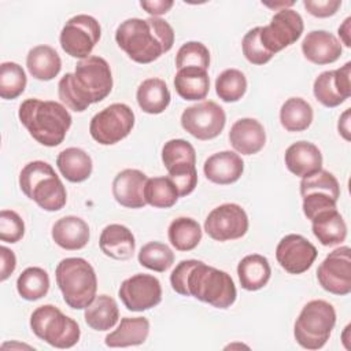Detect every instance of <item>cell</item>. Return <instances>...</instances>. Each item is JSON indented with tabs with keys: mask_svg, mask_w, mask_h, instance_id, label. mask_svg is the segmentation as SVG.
Here are the masks:
<instances>
[{
	"mask_svg": "<svg viewBox=\"0 0 351 351\" xmlns=\"http://www.w3.org/2000/svg\"><path fill=\"white\" fill-rule=\"evenodd\" d=\"M303 29L304 25L299 12L292 8H281L271 16L269 25L261 26L259 40L267 52L276 55L296 43Z\"/></svg>",
	"mask_w": 351,
	"mask_h": 351,
	"instance_id": "obj_11",
	"label": "cell"
},
{
	"mask_svg": "<svg viewBox=\"0 0 351 351\" xmlns=\"http://www.w3.org/2000/svg\"><path fill=\"white\" fill-rule=\"evenodd\" d=\"M351 63L336 70L322 71L314 81L313 92L315 99L325 107L333 108L344 103L351 96Z\"/></svg>",
	"mask_w": 351,
	"mask_h": 351,
	"instance_id": "obj_17",
	"label": "cell"
},
{
	"mask_svg": "<svg viewBox=\"0 0 351 351\" xmlns=\"http://www.w3.org/2000/svg\"><path fill=\"white\" fill-rule=\"evenodd\" d=\"M311 229L315 239L325 247L337 245L347 237V225L337 208L315 215L311 219Z\"/></svg>",
	"mask_w": 351,
	"mask_h": 351,
	"instance_id": "obj_26",
	"label": "cell"
},
{
	"mask_svg": "<svg viewBox=\"0 0 351 351\" xmlns=\"http://www.w3.org/2000/svg\"><path fill=\"white\" fill-rule=\"evenodd\" d=\"M237 276L241 288L245 291H258L263 288L271 276L267 258L261 254L244 256L237 265Z\"/></svg>",
	"mask_w": 351,
	"mask_h": 351,
	"instance_id": "obj_28",
	"label": "cell"
},
{
	"mask_svg": "<svg viewBox=\"0 0 351 351\" xmlns=\"http://www.w3.org/2000/svg\"><path fill=\"white\" fill-rule=\"evenodd\" d=\"M100 36L101 27L97 19L86 14H78L64 23L59 36V43L67 55L85 59L90 56Z\"/></svg>",
	"mask_w": 351,
	"mask_h": 351,
	"instance_id": "obj_10",
	"label": "cell"
},
{
	"mask_svg": "<svg viewBox=\"0 0 351 351\" xmlns=\"http://www.w3.org/2000/svg\"><path fill=\"white\" fill-rule=\"evenodd\" d=\"M259 33H261V26H256L251 30H248L241 41V49H243V55L245 56V59L252 63V64H265L267 63L274 55L267 52L265 49V47L262 45L261 40H259Z\"/></svg>",
	"mask_w": 351,
	"mask_h": 351,
	"instance_id": "obj_44",
	"label": "cell"
},
{
	"mask_svg": "<svg viewBox=\"0 0 351 351\" xmlns=\"http://www.w3.org/2000/svg\"><path fill=\"white\" fill-rule=\"evenodd\" d=\"M112 89L110 64L100 56L81 59L74 73H66L58 84V96L66 107L75 112L106 99Z\"/></svg>",
	"mask_w": 351,
	"mask_h": 351,
	"instance_id": "obj_2",
	"label": "cell"
},
{
	"mask_svg": "<svg viewBox=\"0 0 351 351\" xmlns=\"http://www.w3.org/2000/svg\"><path fill=\"white\" fill-rule=\"evenodd\" d=\"M311 192H321L326 193L336 200H339L340 196V185L336 177L328 171V170H318L317 173L302 178L300 181V195H307Z\"/></svg>",
	"mask_w": 351,
	"mask_h": 351,
	"instance_id": "obj_41",
	"label": "cell"
},
{
	"mask_svg": "<svg viewBox=\"0 0 351 351\" xmlns=\"http://www.w3.org/2000/svg\"><path fill=\"white\" fill-rule=\"evenodd\" d=\"M49 289L48 273L37 266L25 269L16 280V291L25 300L34 302L44 298Z\"/></svg>",
	"mask_w": 351,
	"mask_h": 351,
	"instance_id": "obj_35",
	"label": "cell"
},
{
	"mask_svg": "<svg viewBox=\"0 0 351 351\" xmlns=\"http://www.w3.org/2000/svg\"><path fill=\"white\" fill-rule=\"evenodd\" d=\"M144 197L147 204L155 208H170L177 203L180 195L169 177H154L147 180Z\"/></svg>",
	"mask_w": 351,
	"mask_h": 351,
	"instance_id": "obj_36",
	"label": "cell"
},
{
	"mask_svg": "<svg viewBox=\"0 0 351 351\" xmlns=\"http://www.w3.org/2000/svg\"><path fill=\"white\" fill-rule=\"evenodd\" d=\"M302 197H303V206H302L303 213L310 221L322 211L336 208V203H337L335 197L321 192H311V193L303 195Z\"/></svg>",
	"mask_w": 351,
	"mask_h": 351,
	"instance_id": "obj_46",
	"label": "cell"
},
{
	"mask_svg": "<svg viewBox=\"0 0 351 351\" xmlns=\"http://www.w3.org/2000/svg\"><path fill=\"white\" fill-rule=\"evenodd\" d=\"M56 284L66 304L74 310L86 308L96 298L97 277L84 258H64L55 269Z\"/></svg>",
	"mask_w": 351,
	"mask_h": 351,
	"instance_id": "obj_6",
	"label": "cell"
},
{
	"mask_svg": "<svg viewBox=\"0 0 351 351\" xmlns=\"http://www.w3.org/2000/svg\"><path fill=\"white\" fill-rule=\"evenodd\" d=\"M317 280L329 293L344 296L351 292L350 247L343 245L332 251L318 266Z\"/></svg>",
	"mask_w": 351,
	"mask_h": 351,
	"instance_id": "obj_14",
	"label": "cell"
},
{
	"mask_svg": "<svg viewBox=\"0 0 351 351\" xmlns=\"http://www.w3.org/2000/svg\"><path fill=\"white\" fill-rule=\"evenodd\" d=\"M115 41L133 62L147 64L171 49L174 30L158 16L129 18L117 27Z\"/></svg>",
	"mask_w": 351,
	"mask_h": 351,
	"instance_id": "obj_3",
	"label": "cell"
},
{
	"mask_svg": "<svg viewBox=\"0 0 351 351\" xmlns=\"http://www.w3.org/2000/svg\"><path fill=\"white\" fill-rule=\"evenodd\" d=\"M247 90V78L237 69L223 70L215 80V92L225 103L239 101Z\"/></svg>",
	"mask_w": 351,
	"mask_h": 351,
	"instance_id": "obj_37",
	"label": "cell"
},
{
	"mask_svg": "<svg viewBox=\"0 0 351 351\" xmlns=\"http://www.w3.org/2000/svg\"><path fill=\"white\" fill-rule=\"evenodd\" d=\"M19 188L45 211H58L67 202L66 188L53 167L44 160L25 165L19 173Z\"/></svg>",
	"mask_w": 351,
	"mask_h": 351,
	"instance_id": "obj_5",
	"label": "cell"
},
{
	"mask_svg": "<svg viewBox=\"0 0 351 351\" xmlns=\"http://www.w3.org/2000/svg\"><path fill=\"white\" fill-rule=\"evenodd\" d=\"M174 88L184 100H202L210 90V78L207 70L199 67L180 69L174 77Z\"/></svg>",
	"mask_w": 351,
	"mask_h": 351,
	"instance_id": "obj_29",
	"label": "cell"
},
{
	"mask_svg": "<svg viewBox=\"0 0 351 351\" xmlns=\"http://www.w3.org/2000/svg\"><path fill=\"white\" fill-rule=\"evenodd\" d=\"M318 255L317 248L302 234L284 236L276 248V259L289 274L307 271Z\"/></svg>",
	"mask_w": 351,
	"mask_h": 351,
	"instance_id": "obj_16",
	"label": "cell"
},
{
	"mask_svg": "<svg viewBox=\"0 0 351 351\" xmlns=\"http://www.w3.org/2000/svg\"><path fill=\"white\" fill-rule=\"evenodd\" d=\"M171 0H143L140 1V7L145 10L151 16H158L166 14L173 7Z\"/></svg>",
	"mask_w": 351,
	"mask_h": 351,
	"instance_id": "obj_49",
	"label": "cell"
},
{
	"mask_svg": "<svg viewBox=\"0 0 351 351\" xmlns=\"http://www.w3.org/2000/svg\"><path fill=\"white\" fill-rule=\"evenodd\" d=\"M0 255H1V267H0V280L5 281L15 270L16 267V258L14 251H11L7 247H0Z\"/></svg>",
	"mask_w": 351,
	"mask_h": 351,
	"instance_id": "obj_48",
	"label": "cell"
},
{
	"mask_svg": "<svg viewBox=\"0 0 351 351\" xmlns=\"http://www.w3.org/2000/svg\"><path fill=\"white\" fill-rule=\"evenodd\" d=\"M210 66V51L200 41H188L180 47L176 55V67H199L207 70Z\"/></svg>",
	"mask_w": 351,
	"mask_h": 351,
	"instance_id": "obj_40",
	"label": "cell"
},
{
	"mask_svg": "<svg viewBox=\"0 0 351 351\" xmlns=\"http://www.w3.org/2000/svg\"><path fill=\"white\" fill-rule=\"evenodd\" d=\"M335 324V307L322 299L311 300L303 306L295 321V340L306 350H319L329 340Z\"/></svg>",
	"mask_w": 351,
	"mask_h": 351,
	"instance_id": "obj_7",
	"label": "cell"
},
{
	"mask_svg": "<svg viewBox=\"0 0 351 351\" xmlns=\"http://www.w3.org/2000/svg\"><path fill=\"white\" fill-rule=\"evenodd\" d=\"M148 333L149 321L145 317H125L118 328L106 336L104 343L111 348L140 346L147 340Z\"/></svg>",
	"mask_w": 351,
	"mask_h": 351,
	"instance_id": "obj_25",
	"label": "cell"
},
{
	"mask_svg": "<svg viewBox=\"0 0 351 351\" xmlns=\"http://www.w3.org/2000/svg\"><path fill=\"white\" fill-rule=\"evenodd\" d=\"M52 239L60 248L75 251L84 248L88 244L90 239V230L82 218L75 215H66L53 223Z\"/></svg>",
	"mask_w": 351,
	"mask_h": 351,
	"instance_id": "obj_23",
	"label": "cell"
},
{
	"mask_svg": "<svg viewBox=\"0 0 351 351\" xmlns=\"http://www.w3.org/2000/svg\"><path fill=\"white\" fill-rule=\"evenodd\" d=\"M350 22H351V18H346V21L343 22V25L339 27V36L341 38V41L344 43L346 47H351V41H350Z\"/></svg>",
	"mask_w": 351,
	"mask_h": 351,
	"instance_id": "obj_51",
	"label": "cell"
},
{
	"mask_svg": "<svg viewBox=\"0 0 351 351\" xmlns=\"http://www.w3.org/2000/svg\"><path fill=\"white\" fill-rule=\"evenodd\" d=\"M162 162L166 169L178 163L196 165V152L193 145L182 138H171L162 148Z\"/></svg>",
	"mask_w": 351,
	"mask_h": 351,
	"instance_id": "obj_42",
	"label": "cell"
},
{
	"mask_svg": "<svg viewBox=\"0 0 351 351\" xmlns=\"http://www.w3.org/2000/svg\"><path fill=\"white\" fill-rule=\"evenodd\" d=\"M138 107L147 114H160L170 104V92L160 78L144 80L136 92Z\"/></svg>",
	"mask_w": 351,
	"mask_h": 351,
	"instance_id": "obj_31",
	"label": "cell"
},
{
	"mask_svg": "<svg viewBox=\"0 0 351 351\" xmlns=\"http://www.w3.org/2000/svg\"><path fill=\"white\" fill-rule=\"evenodd\" d=\"M304 58L315 64H329L336 62L341 52L340 41L326 30H313L302 41Z\"/></svg>",
	"mask_w": 351,
	"mask_h": 351,
	"instance_id": "obj_20",
	"label": "cell"
},
{
	"mask_svg": "<svg viewBox=\"0 0 351 351\" xmlns=\"http://www.w3.org/2000/svg\"><path fill=\"white\" fill-rule=\"evenodd\" d=\"M137 259L141 266L162 273L174 263V252L160 241H149L141 247Z\"/></svg>",
	"mask_w": 351,
	"mask_h": 351,
	"instance_id": "obj_38",
	"label": "cell"
},
{
	"mask_svg": "<svg viewBox=\"0 0 351 351\" xmlns=\"http://www.w3.org/2000/svg\"><path fill=\"white\" fill-rule=\"evenodd\" d=\"M56 166L60 174L70 182H82L92 174V158L81 148L70 147L59 152Z\"/></svg>",
	"mask_w": 351,
	"mask_h": 351,
	"instance_id": "obj_30",
	"label": "cell"
},
{
	"mask_svg": "<svg viewBox=\"0 0 351 351\" xmlns=\"http://www.w3.org/2000/svg\"><path fill=\"white\" fill-rule=\"evenodd\" d=\"M203 171L208 181L218 185H229L241 177L244 162L241 156L233 151H219L206 159Z\"/></svg>",
	"mask_w": 351,
	"mask_h": 351,
	"instance_id": "obj_19",
	"label": "cell"
},
{
	"mask_svg": "<svg viewBox=\"0 0 351 351\" xmlns=\"http://www.w3.org/2000/svg\"><path fill=\"white\" fill-rule=\"evenodd\" d=\"M25 234V223L21 215L12 210L0 211V239L5 243H18Z\"/></svg>",
	"mask_w": 351,
	"mask_h": 351,
	"instance_id": "obj_45",
	"label": "cell"
},
{
	"mask_svg": "<svg viewBox=\"0 0 351 351\" xmlns=\"http://www.w3.org/2000/svg\"><path fill=\"white\" fill-rule=\"evenodd\" d=\"M133 126V110L125 103H114L92 117L89 133L99 144L112 145L128 137Z\"/></svg>",
	"mask_w": 351,
	"mask_h": 351,
	"instance_id": "obj_9",
	"label": "cell"
},
{
	"mask_svg": "<svg viewBox=\"0 0 351 351\" xmlns=\"http://www.w3.org/2000/svg\"><path fill=\"white\" fill-rule=\"evenodd\" d=\"M33 333L55 348H71L81 336L77 321L64 315L53 304L37 307L30 315Z\"/></svg>",
	"mask_w": 351,
	"mask_h": 351,
	"instance_id": "obj_8",
	"label": "cell"
},
{
	"mask_svg": "<svg viewBox=\"0 0 351 351\" xmlns=\"http://www.w3.org/2000/svg\"><path fill=\"white\" fill-rule=\"evenodd\" d=\"M313 107L302 97H289L280 108V122L288 132H303L313 122Z\"/></svg>",
	"mask_w": 351,
	"mask_h": 351,
	"instance_id": "obj_34",
	"label": "cell"
},
{
	"mask_svg": "<svg viewBox=\"0 0 351 351\" xmlns=\"http://www.w3.org/2000/svg\"><path fill=\"white\" fill-rule=\"evenodd\" d=\"M148 177L137 169H125L119 171L112 181V196L123 207L143 208L147 202L144 188Z\"/></svg>",
	"mask_w": 351,
	"mask_h": 351,
	"instance_id": "obj_18",
	"label": "cell"
},
{
	"mask_svg": "<svg viewBox=\"0 0 351 351\" xmlns=\"http://www.w3.org/2000/svg\"><path fill=\"white\" fill-rule=\"evenodd\" d=\"M303 5L313 16L328 18L337 12L341 0H303Z\"/></svg>",
	"mask_w": 351,
	"mask_h": 351,
	"instance_id": "obj_47",
	"label": "cell"
},
{
	"mask_svg": "<svg viewBox=\"0 0 351 351\" xmlns=\"http://www.w3.org/2000/svg\"><path fill=\"white\" fill-rule=\"evenodd\" d=\"M118 296L129 311H145L162 300V287L152 274L137 273L122 281Z\"/></svg>",
	"mask_w": 351,
	"mask_h": 351,
	"instance_id": "obj_15",
	"label": "cell"
},
{
	"mask_svg": "<svg viewBox=\"0 0 351 351\" xmlns=\"http://www.w3.org/2000/svg\"><path fill=\"white\" fill-rule=\"evenodd\" d=\"M287 169L298 177H308L322 169V154L310 141H296L291 144L284 155Z\"/></svg>",
	"mask_w": 351,
	"mask_h": 351,
	"instance_id": "obj_22",
	"label": "cell"
},
{
	"mask_svg": "<svg viewBox=\"0 0 351 351\" xmlns=\"http://www.w3.org/2000/svg\"><path fill=\"white\" fill-rule=\"evenodd\" d=\"M229 143L241 155L258 154L266 143L263 125L254 118L237 119L230 128Z\"/></svg>",
	"mask_w": 351,
	"mask_h": 351,
	"instance_id": "obj_21",
	"label": "cell"
},
{
	"mask_svg": "<svg viewBox=\"0 0 351 351\" xmlns=\"http://www.w3.org/2000/svg\"><path fill=\"white\" fill-rule=\"evenodd\" d=\"M169 178L174 182L180 197L192 193L197 185V171L193 163H178L167 169Z\"/></svg>",
	"mask_w": 351,
	"mask_h": 351,
	"instance_id": "obj_43",
	"label": "cell"
},
{
	"mask_svg": "<svg viewBox=\"0 0 351 351\" xmlns=\"http://www.w3.org/2000/svg\"><path fill=\"white\" fill-rule=\"evenodd\" d=\"M26 67L30 75L40 81L53 80L62 69L59 53L49 45H36L26 56Z\"/></svg>",
	"mask_w": 351,
	"mask_h": 351,
	"instance_id": "obj_27",
	"label": "cell"
},
{
	"mask_svg": "<svg viewBox=\"0 0 351 351\" xmlns=\"http://www.w3.org/2000/svg\"><path fill=\"white\" fill-rule=\"evenodd\" d=\"M170 284L177 293L217 308L230 307L237 298L236 285L226 271L196 259L181 261L170 274Z\"/></svg>",
	"mask_w": 351,
	"mask_h": 351,
	"instance_id": "obj_1",
	"label": "cell"
},
{
	"mask_svg": "<svg viewBox=\"0 0 351 351\" xmlns=\"http://www.w3.org/2000/svg\"><path fill=\"white\" fill-rule=\"evenodd\" d=\"M84 318L86 325L95 330H110L115 326L119 318L118 304L111 296L99 295L85 308Z\"/></svg>",
	"mask_w": 351,
	"mask_h": 351,
	"instance_id": "obj_32",
	"label": "cell"
},
{
	"mask_svg": "<svg viewBox=\"0 0 351 351\" xmlns=\"http://www.w3.org/2000/svg\"><path fill=\"white\" fill-rule=\"evenodd\" d=\"M337 129L339 133L343 136L344 140L350 141L351 136H350V108H347L339 118V123H337Z\"/></svg>",
	"mask_w": 351,
	"mask_h": 351,
	"instance_id": "obj_50",
	"label": "cell"
},
{
	"mask_svg": "<svg viewBox=\"0 0 351 351\" xmlns=\"http://www.w3.org/2000/svg\"><path fill=\"white\" fill-rule=\"evenodd\" d=\"M226 123L223 108L213 100L186 107L181 114V126L197 140H211L221 134Z\"/></svg>",
	"mask_w": 351,
	"mask_h": 351,
	"instance_id": "obj_12",
	"label": "cell"
},
{
	"mask_svg": "<svg viewBox=\"0 0 351 351\" xmlns=\"http://www.w3.org/2000/svg\"><path fill=\"white\" fill-rule=\"evenodd\" d=\"M167 236L177 251H192L202 240V228L193 218L178 217L170 222Z\"/></svg>",
	"mask_w": 351,
	"mask_h": 351,
	"instance_id": "obj_33",
	"label": "cell"
},
{
	"mask_svg": "<svg viewBox=\"0 0 351 351\" xmlns=\"http://www.w3.org/2000/svg\"><path fill=\"white\" fill-rule=\"evenodd\" d=\"M18 117L29 134L44 147L59 145L73 122L66 107L53 100L26 99L19 106Z\"/></svg>",
	"mask_w": 351,
	"mask_h": 351,
	"instance_id": "obj_4",
	"label": "cell"
},
{
	"mask_svg": "<svg viewBox=\"0 0 351 351\" xmlns=\"http://www.w3.org/2000/svg\"><path fill=\"white\" fill-rule=\"evenodd\" d=\"M204 230L217 241L240 239L248 230L247 213L236 203H223L210 211L204 221Z\"/></svg>",
	"mask_w": 351,
	"mask_h": 351,
	"instance_id": "obj_13",
	"label": "cell"
},
{
	"mask_svg": "<svg viewBox=\"0 0 351 351\" xmlns=\"http://www.w3.org/2000/svg\"><path fill=\"white\" fill-rule=\"evenodd\" d=\"M26 74L22 66L15 62L0 64V97L4 100L16 99L26 88Z\"/></svg>",
	"mask_w": 351,
	"mask_h": 351,
	"instance_id": "obj_39",
	"label": "cell"
},
{
	"mask_svg": "<svg viewBox=\"0 0 351 351\" xmlns=\"http://www.w3.org/2000/svg\"><path fill=\"white\" fill-rule=\"evenodd\" d=\"M99 245L101 252L117 261H128L133 256L136 241L133 233L121 223L107 225L100 234Z\"/></svg>",
	"mask_w": 351,
	"mask_h": 351,
	"instance_id": "obj_24",
	"label": "cell"
}]
</instances>
